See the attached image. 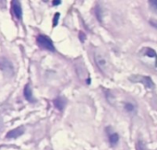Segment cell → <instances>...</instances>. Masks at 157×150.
<instances>
[{"instance_id": "cell-2", "label": "cell", "mask_w": 157, "mask_h": 150, "mask_svg": "<svg viewBox=\"0 0 157 150\" xmlns=\"http://www.w3.org/2000/svg\"><path fill=\"white\" fill-rule=\"evenodd\" d=\"M37 43L41 48H43L44 50H47L50 52H55V46L53 44L52 40L45 35H39L37 37Z\"/></svg>"}, {"instance_id": "cell-7", "label": "cell", "mask_w": 157, "mask_h": 150, "mask_svg": "<svg viewBox=\"0 0 157 150\" xmlns=\"http://www.w3.org/2000/svg\"><path fill=\"white\" fill-rule=\"evenodd\" d=\"M23 94H24V97L25 99L30 101V102H33L34 101V99H33V91L31 90V87L29 84H27L24 88V91H23Z\"/></svg>"}, {"instance_id": "cell-13", "label": "cell", "mask_w": 157, "mask_h": 150, "mask_svg": "<svg viewBox=\"0 0 157 150\" xmlns=\"http://www.w3.org/2000/svg\"><path fill=\"white\" fill-rule=\"evenodd\" d=\"M59 13H56L54 17V20H53V27H56L58 23V19H59Z\"/></svg>"}, {"instance_id": "cell-9", "label": "cell", "mask_w": 157, "mask_h": 150, "mask_svg": "<svg viewBox=\"0 0 157 150\" xmlns=\"http://www.w3.org/2000/svg\"><path fill=\"white\" fill-rule=\"evenodd\" d=\"M108 138H109V142L111 145H116L119 141V135L117 133H110L108 135Z\"/></svg>"}, {"instance_id": "cell-10", "label": "cell", "mask_w": 157, "mask_h": 150, "mask_svg": "<svg viewBox=\"0 0 157 150\" xmlns=\"http://www.w3.org/2000/svg\"><path fill=\"white\" fill-rule=\"evenodd\" d=\"M144 54L148 57H151V58H155L157 60V54L155 53L154 50H152L151 48H145L144 51H143Z\"/></svg>"}, {"instance_id": "cell-12", "label": "cell", "mask_w": 157, "mask_h": 150, "mask_svg": "<svg viewBox=\"0 0 157 150\" xmlns=\"http://www.w3.org/2000/svg\"><path fill=\"white\" fill-rule=\"evenodd\" d=\"M149 4L153 10L157 11V0H149Z\"/></svg>"}, {"instance_id": "cell-5", "label": "cell", "mask_w": 157, "mask_h": 150, "mask_svg": "<svg viewBox=\"0 0 157 150\" xmlns=\"http://www.w3.org/2000/svg\"><path fill=\"white\" fill-rule=\"evenodd\" d=\"M23 133H24V128L22 126L21 127H18V128H15V129L10 131L7 134L6 137L7 138H17V137L21 136V134H23Z\"/></svg>"}, {"instance_id": "cell-8", "label": "cell", "mask_w": 157, "mask_h": 150, "mask_svg": "<svg viewBox=\"0 0 157 150\" xmlns=\"http://www.w3.org/2000/svg\"><path fill=\"white\" fill-rule=\"evenodd\" d=\"M53 102H54L55 107H56L57 110H59V111H63V109H64L65 106H66V100L63 99V98H61V97L56 98V100H54Z\"/></svg>"}, {"instance_id": "cell-4", "label": "cell", "mask_w": 157, "mask_h": 150, "mask_svg": "<svg viewBox=\"0 0 157 150\" xmlns=\"http://www.w3.org/2000/svg\"><path fill=\"white\" fill-rule=\"evenodd\" d=\"M11 9H12L13 13L17 17V19L21 20L22 17V9H21V2L19 1V0H12L11 1Z\"/></svg>"}, {"instance_id": "cell-14", "label": "cell", "mask_w": 157, "mask_h": 150, "mask_svg": "<svg viewBox=\"0 0 157 150\" xmlns=\"http://www.w3.org/2000/svg\"><path fill=\"white\" fill-rule=\"evenodd\" d=\"M85 39H86V36H85V34L83 33V32H80V40H81V42H84L85 41Z\"/></svg>"}, {"instance_id": "cell-15", "label": "cell", "mask_w": 157, "mask_h": 150, "mask_svg": "<svg viewBox=\"0 0 157 150\" xmlns=\"http://www.w3.org/2000/svg\"><path fill=\"white\" fill-rule=\"evenodd\" d=\"M61 3V0H53V5L54 6H58Z\"/></svg>"}, {"instance_id": "cell-16", "label": "cell", "mask_w": 157, "mask_h": 150, "mask_svg": "<svg viewBox=\"0 0 157 150\" xmlns=\"http://www.w3.org/2000/svg\"><path fill=\"white\" fill-rule=\"evenodd\" d=\"M151 24L152 26H154L155 28H157V22H153V21H151Z\"/></svg>"}, {"instance_id": "cell-6", "label": "cell", "mask_w": 157, "mask_h": 150, "mask_svg": "<svg viewBox=\"0 0 157 150\" xmlns=\"http://www.w3.org/2000/svg\"><path fill=\"white\" fill-rule=\"evenodd\" d=\"M95 62H96V64L98 65V67L100 68V70H104L106 67V64H107L106 60L100 53L95 54Z\"/></svg>"}, {"instance_id": "cell-11", "label": "cell", "mask_w": 157, "mask_h": 150, "mask_svg": "<svg viewBox=\"0 0 157 150\" xmlns=\"http://www.w3.org/2000/svg\"><path fill=\"white\" fill-rule=\"evenodd\" d=\"M124 107H125V110H126L127 112H132L134 111V104H132V103L128 102V103L125 104Z\"/></svg>"}, {"instance_id": "cell-3", "label": "cell", "mask_w": 157, "mask_h": 150, "mask_svg": "<svg viewBox=\"0 0 157 150\" xmlns=\"http://www.w3.org/2000/svg\"><path fill=\"white\" fill-rule=\"evenodd\" d=\"M0 69H1L6 75H8V76H11V75L13 74L12 64L5 58L0 59Z\"/></svg>"}, {"instance_id": "cell-1", "label": "cell", "mask_w": 157, "mask_h": 150, "mask_svg": "<svg viewBox=\"0 0 157 150\" xmlns=\"http://www.w3.org/2000/svg\"><path fill=\"white\" fill-rule=\"evenodd\" d=\"M128 79L133 83H140V84L144 85V87L147 89H152L154 87V84H153L152 80L151 79V78L146 77V76L135 75V76H131Z\"/></svg>"}]
</instances>
